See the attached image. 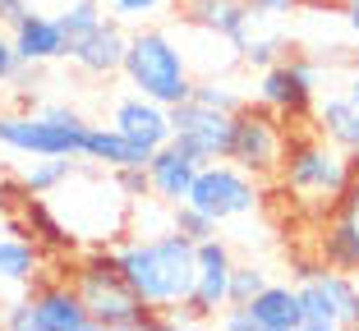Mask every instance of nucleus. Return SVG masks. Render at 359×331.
<instances>
[{"instance_id":"nucleus-31","label":"nucleus","mask_w":359,"mask_h":331,"mask_svg":"<svg viewBox=\"0 0 359 331\" xmlns=\"http://www.w3.org/2000/svg\"><path fill=\"white\" fill-rule=\"evenodd\" d=\"M304 0H249L254 19H281V14H295Z\"/></svg>"},{"instance_id":"nucleus-9","label":"nucleus","mask_w":359,"mask_h":331,"mask_svg":"<svg viewBox=\"0 0 359 331\" xmlns=\"http://www.w3.org/2000/svg\"><path fill=\"white\" fill-rule=\"evenodd\" d=\"M231 115L235 111H212L194 97H184L170 106V143L198 161H222L231 148Z\"/></svg>"},{"instance_id":"nucleus-38","label":"nucleus","mask_w":359,"mask_h":331,"mask_svg":"<svg viewBox=\"0 0 359 331\" xmlns=\"http://www.w3.org/2000/svg\"><path fill=\"white\" fill-rule=\"evenodd\" d=\"M350 64H355V74H359V46H355V51H350Z\"/></svg>"},{"instance_id":"nucleus-18","label":"nucleus","mask_w":359,"mask_h":331,"mask_svg":"<svg viewBox=\"0 0 359 331\" xmlns=\"http://www.w3.org/2000/svg\"><path fill=\"white\" fill-rule=\"evenodd\" d=\"M254 322V331H304V313H299V290L267 281L249 304H240Z\"/></svg>"},{"instance_id":"nucleus-8","label":"nucleus","mask_w":359,"mask_h":331,"mask_svg":"<svg viewBox=\"0 0 359 331\" xmlns=\"http://www.w3.org/2000/svg\"><path fill=\"white\" fill-rule=\"evenodd\" d=\"M281 157H285V129L276 125L272 111H254V106H240L231 115V148H226V161L244 166L249 175H272L281 171Z\"/></svg>"},{"instance_id":"nucleus-13","label":"nucleus","mask_w":359,"mask_h":331,"mask_svg":"<svg viewBox=\"0 0 359 331\" xmlns=\"http://www.w3.org/2000/svg\"><path fill=\"white\" fill-rule=\"evenodd\" d=\"M10 42H14V51H19V60H28V64L69 60V37H65L60 19H55V14H37L32 5L10 23Z\"/></svg>"},{"instance_id":"nucleus-23","label":"nucleus","mask_w":359,"mask_h":331,"mask_svg":"<svg viewBox=\"0 0 359 331\" xmlns=\"http://www.w3.org/2000/svg\"><path fill=\"white\" fill-rule=\"evenodd\" d=\"M37 276V248L0 230V286H28Z\"/></svg>"},{"instance_id":"nucleus-28","label":"nucleus","mask_w":359,"mask_h":331,"mask_svg":"<svg viewBox=\"0 0 359 331\" xmlns=\"http://www.w3.org/2000/svg\"><path fill=\"white\" fill-rule=\"evenodd\" d=\"M263 286H267L263 267H254V262H235L231 267V304H249Z\"/></svg>"},{"instance_id":"nucleus-30","label":"nucleus","mask_w":359,"mask_h":331,"mask_svg":"<svg viewBox=\"0 0 359 331\" xmlns=\"http://www.w3.org/2000/svg\"><path fill=\"white\" fill-rule=\"evenodd\" d=\"M120 184V193H125L129 203H148L152 198V180H148V166H120V171H111Z\"/></svg>"},{"instance_id":"nucleus-40","label":"nucleus","mask_w":359,"mask_h":331,"mask_svg":"<svg viewBox=\"0 0 359 331\" xmlns=\"http://www.w3.org/2000/svg\"><path fill=\"white\" fill-rule=\"evenodd\" d=\"M0 230H5V225H0Z\"/></svg>"},{"instance_id":"nucleus-7","label":"nucleus","mask_w":359,"mask_h":331,"mask_svg":"<svg viewBox=\"0 0 359 331\" xmlns=\"http://www.w3.org/2000/svg\"><path fill=\"white\" fill-rule=\"evenodd\" d=\"M299 313H304V331H337L359 322V281L350 272L318 267L299 276Z\"/></svg>"},{"instance_id":"nucleus-22","label":"nucleus","mask_w":359,"mask_h":331,"mask_svg":"<svg viewBox=\"0 0 359 331\" xmlns=\"http://www.w3.org/2000/svg\"><path fill=\"white\" fill-rule=\"evenodd\" d=\"M323 262L337 272H359V225H350L346 216H332L327 221V235H323Z\"/></svg>"},{"instance_id":"nucleus-26","label":"nucleus","mask_w":359,"mask_h":331,"mask_svg":"<svg viewBox=\"0 0 359 331\" xmlns=\"http://www.w3.org/2000/svg\"><path fill=\"white\" fill-rule=\"evenodd\" d=\"M170 230H180V235L194 239V244H203V239L217 235V221H212L208 212H198L194 203H175L170 207Z\"/></svg>"},{"instance_id":"nucleus-33","label":"nucleus","mask_w":359,"mask_h":331,"mask_svg":"<svg viewBox=\"0 0 359 331\" xmlns=\"http://www.w3.org/2000/svg\"><path fill=\"white\" fill-rule=\"evenodd\" d=\"M14 69H19V51H14L10 32L0 28V83H10V78H14Z\"/></svg>"},{"instance_id":"nucleus-32","label":"nucleus","mask_w":359,"mask_h":331,"mask_svg":"<svg viewBox=\"0 0 359 331\" xmlns=\"http://www.w3.org/2000/svg\"><path fill=\"white\" fill-rule=\"evenodd\" d=\"M337 212L346 216L350 225H359V171L350 175V184H346V193H341V203H337Z\"/></svg>"},{"instance_id":"nucleus-14","label":"nucleus","mask_w":359,"mask_h":331,"mask_svg":"<svg viewBox=\"0 0 359 331\" xmlns=\"http://www.w3.org/2000/svg\"><path fill=\"white\" fill-rule=\"evenodd\" d=\"M111 125H116L125 139L143 143L148 152H157L161 143H170V106H161V101H152V97H143V92L120 97L116 106H111Z\"/></svg>"},{"instance_id":"nucleus-4","label":"nucleus","mask_w":359,"mask_h":331,"mask_svg":"<svg viewBox=\"0 0 359 331\" xmlns=\"http://www.w3.org/2000/svg\"><path fill=\"white\" fill-rule=\"evenodd\" d=\"M88 134V120L74 106H37L0 115V148L14 157H79Z\"/></svg>"},{"instance_id":"nucleus-1","label":"nucleus","mask_w":359,"mask_h":331,"mask_svg":"<svg viewBox=\"0 0 359 331\" xmlns=\"http://www.w3.org/2000/svg\"><path fill=\"white\" fill-rule=\"evenodd\" d=\"M116 267L134 286V295L148 304L152 313L184 309L198 281V244L184 239L180 230H161V235H138L116 248Z\"/></svg>"},{"instance_id":"nucleus-6","label":"nucleus","mask_w":359,"mask_h":331,"mask_svg":"<svg viewBox=\"0 0 359 331\" xmlns=\"http://www.w3.org/2000/svg\"><path fill=\"white\" fill-rule=\"evenodd\" d=\"M184 203H194L198 212H208L217 225L240 221V216H249L258 207V175H249L244 166H235V161H226V157L222 161H203Z\"/></svg>"},{"instance_id":"nucleus-5","label":"nucleus","mask_w":359,"mask_h":331,"mask_svg":"<svg viewBox=\"0 0 359 331\" xmlns=\"http://www.w3.org/2000/svg\"><path fill=\"white\" fill-rule=\"evenodd\" d=\"M74 290L83 295L88 318L97 331H138V327H157V313L134 295V286L125 281V272L116 267V258H93L79 267Z\"/></svg>"},{"instance_id":"nucleus-35","label":"nucleus","mask_w":359,"mask_h":331,"mask_svg":"<svg viewBox=\"0 0 359 331\" xmlns=\"http://www.w3.org/2000/svg\"><path fill=\"white\" fill-rule=\"evenodd\" d=\"M23 10H28V0H0V23H14Z\"/></svg>"},{"instance_id":"nucleus-37","label":"nucleus","mask_w":359,"mask_h":331,"mask_svg":"<svg viewBox=\"0 0 359 331\" xmlns=\"http://www.w3.org/2000/svg\"><path fill=\"white\" fill-rule=\"evenodd\" d=\"M346 97H350V101H355V106H359V74H355V83L346 87Z\"/></svg>"},{"instance_id":"nucleus-25","label":"nucleus","mask_w":359,"mask_h":331,"mask_svg":"<svg viewBox=\"0 0 359 331\" xmlns=\"http://www.w3.org/2000/svg\"><path fill=\"white\" fill-rule=\"evenodd\" d=\"M180 0H106V14H116L120 23H157Z\"/></svg>"},{"instance_id":"nucleus-34","label":"nucleus","mask_w":359,"mask_h":331,"mask_svg":"<svg viewBox=\"0 0 359 331\" xmlns=\"http://www.w3.org/2000/svg\"><path fill=\"white\" fill-rule=\"evenodd\" d=\"M5 327L10 331H32V300H19L5 309Z\"/></svg>"},{"instance_id":"nucleus-11","label":"nucleus","mask_w":359,"mask_h":331,"mask_svg":"<svg viewBox=\"0 0 359 331\" xmlns=\"http://www.w3.org/2000/svg\"><path fill=\"white\" fill-rule=\"evenodd\" d=\"M231 267L235 258L226 239L212 235L198 244V281H194V295L184 304L194 318H217V309H231Z\"/></svg>"},{"instance_id":"nucleus-27","label":"nucleus","mask_w":359,"mask_h":331,"mask_svg":"<svg viewBox=\"0 0 359 331\" xmlns=\"http://www.w3.org/2000/svg\"><path fill=\"white\" fill-rule=\"evenodd\" d=\"M194 101H203L212 111H240L244 106L231 78H203V83H194Z\"/></svg>"},{"instance_id":"nucleus-29","label":"nucleus","mask_w":359,"mask_h":331,"mask_svg":"<svg viewBox=\"0 0 359 331\" xmlns=\"http://www.w3.org/2000/svg\"><path fill=\"white\" fill-rule=\"evenodd\" d=\"M281 51H285V37H244L240 42V55H244V64H254V69H267V64H276L281 60Z\"/></svg>"},{"instance_id":"nucleus-15","label":"nucleus","mask_w":359,"mask_h":331,"mask_svg":"<svg viewBox=\"0 0 359 331\" xmlns=\"http://www.w3.org/2000/svg\"><path fill=\"white\" fill-rule=\"evenodd\" d=\"M180 5H184V19L217 42L240 46L249 37V23H254L249 0H180Z\"/></svg>"},{"instance_id":"nucleus-17","label":"nucleus","mask_w":359,"mask_h":331,"mask_svg":"<svg viewBox=\"0 0 359 331\" xmlns=\"http://www.w3.org/2000/svg\"><path fill=\"white\" fill-rule=\"evenodd\" d=\"M88 304L74 286H42L32 295V331H88Z\"/></svg>"},{"instance_id":"nucleus-21","label":"nucleus","mask_w":359,"mask_h":331,"mask_svg":"<svg viewBox=\"0 0 359 331\" xmlns=\"http://www.w3.org/2000/svg\"><path fill=\"white\" fill-rule=\"evenodd\" d=\"M74 171H79L74 157H28V166L19 171V189L32 193V198H46V193H55Z\"/></svg>"},{"instance_id":"nucleus-39","label":"nucleus","mask_w":359,"mask_h":331,"mask_svg":"<svg viewBox=\"0 0 359 331\" xmlns=\"http://www.w3.org/2000/svg\"><path fill=\"white\" fill-rule=\"evenodd\" d=\"M0 327H5V309H0Z\"/></svg>"},{"instance_id":"nucleus-12","label":"nucleus","mask_w":359,"mask_h":331,"mask_svg":"<svg viewBox=\"0 0 359 331\" xmlns=\"http://www.w3.org/2000/svg\"><path fill=\"white\" fill-rule=\"evenodd\" d=\"M125 46H129V32H125V23L111 14V19H102L88 37L69 42V60H74V69H83L88 78H111V74H120V64H125Z\"/></svg>"},{"instance_id":"nucleus-20","label":"nucleus","mask_w":359,"mask_h":331,"mask_svg":"<svg viewBox=\"0 0 359 331\" xmlns=\"http://www.w3.org/2000/svg\"><path fill=\"white\" fill-rule=\"evenodd\" d=\"M318 129L359 161V106L350 101V97H327V101H318Z\"/></svg>"},{"instance_id":"nucleus-24","label":"nucleus","mask_w":359,"mask_h":331,"mask_svg":"<svg viewBox=\"0 0 359 331\" xmlns=\"http://www.w3.org/2000/svg\"><path fill=\"white\" fill-rule=\"evenodd\" d=\"M55 19H60L65 37H69V42H79V37H88V32L106 19V5H102V0H74V5H65Z\"/></svg>"},{"instance_id":"nucleus-10","label":"nucleus","mask_w":359,"mask_h":331,"mask_svg":"<svg viewBox=\"0 0 359 331\" xmlns=\"http://www.w3.org/2000/svg\"><path fill=\"white\" fill-rule=\"evenodd\" d=\"M258 106H267L272 115H304L318 97V74L309 60H276L267 69H258Z\"/></svg>"},{"instance_id":"nucleus-16","label":"nucleus","mask_w":359,"mask_h":331,"mask_svg":"<svg viewBox=\"0 0 359 331\" xmlns=\"http://www.w3.org/2000/svg\"><path fill=\"white\" fill-rule=\"evenodd\" d=\"M198 166H203V161H198V157H189L184 148H175V143H161V148L148 157L152 198H157V203H170V207L184 203V198H189L194 175H198Z\"/></svg>"},{"instance_id":"nucleus-36","label":"nucleus","mask_w":359,"mask_h":331,"mask_svg":"<svg viewBox=\"0 0 359 331\" xmlns=\"http://www.w3.org/2000/svg\"><path fill=\"white\" fill-rule=\"evenodd\" d=\"M346 23H350V32L359 37V0H346Z\"/></svg>"},{"instance_id":"nucleus-3","label":"nucleus","mask_w":359,"mask_h":331,"mask_svg":"<svg viewBox=\"0 0 359 331\" xmlns=\"http://www.w3.org/2000/svg\"><path fill=\"white\" fill-rule=\"evenodd\" d=\"M350 175H355V157L346 148L323 134V139H295L285 143V157H281V180L285 189L295 193L299 203L309 207H337L341 193H346Z\"/></svg>"},{"instance_id":"nucleus-2","label":"nucleus","mask_w":359,"mask_h":331,"mask_svg":"<svg viewBox=\"0 0 359 331\" xmlns=\"http://www.w3.org/2000/svg\"><path fill=\"white\" fill-rule=\"evenodd\" d=\"M120 74L129 78V87L161 106H175L184 97H194V74H189V55L180 51V42L166 28H152V23H138L129 32L125 46V64Z\"/></svg>"},{"instance_id":"nucleus-19","label":"nucleus","mask_w":359,"mask_h":331,"mask_svg":"<svg viewBox=\"0 0 359 331\" xmlns=\"http://www.w3.org/2000/svg\"><path fill=\"white\" fill-rule=\"evenodd\" d=\"M79 157H83V161H93L97 171H120V166H148V157H152V152L143 148V143L125 139V134H120L116 125H88Z\"/></svg>"}]
</instances>
